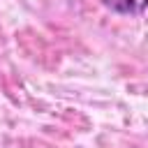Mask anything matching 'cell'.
Returning a JSON list of instances; mask_svg holds the SVG:
<instances>
[{"mask_svg":"<svg viewBox=\"0 0 148 148\" xmlns=\"http://www.w3.org/2000/svg\"><path fill=\"white\" fill-rule=\"evenodd\" d=\"M99 2L109 7L111 12L125 14V16H136L148 9V0H99Z\"/></svg>","mask_w":148,"mask_h":148,"instance_id":"6da1fadb","label":"cell"}]
</instances>
